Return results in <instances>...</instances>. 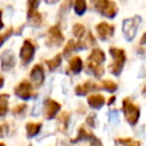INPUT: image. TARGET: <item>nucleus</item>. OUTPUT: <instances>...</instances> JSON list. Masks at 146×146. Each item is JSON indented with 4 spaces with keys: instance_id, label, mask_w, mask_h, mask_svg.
Instances as JSON below:
<instances>
[{
    "instance_id": "nucleus-1",
    "label": "nucleus",
    "mask_w": 146,
    "mask_h": 146,
    "mask_svg": "<svg viewBox=\"0 0 146 146\" xmlns=\"http://www.w3.org/2000/svg\"><path fill=\"white\" fill-rule=\"evenodd\" d=\"M110 54L113 58V62L108 66V70L113 75L119 76L121 74V72L123 70V66H124V63H125V51L121 48L111 47L110 48Z\"/></svg>"
},
{
    "instance_id": "nucleus-2",
    "label": "nucleus",
    "mask_w": 146,
    "mask_h": 146,
    "mask_svg": "<svg viewBox=\"0 0 146 146\" xmlns=\"http://www.w3.org/2000/svg\"><path fill=\"white\" fill-rule=\"evenodd\" d=\"M122 112L124 114L125 120L128 121V123L130 125H136L137 124V122L139 120V116H140V110L129 98H124L122 100Z\"/></svg>"
},
{
    "instance_id": "nucleus-3",
    "label": "nucleus",
    "mask_w": 146,
    "mask_h": 146,
    "mask_svg": "<svg viewBox=\"0 0 146 146\" xmlns=\"http://www.w3.org/2000/svg\"><path fill=\"white\" fill-rule=\"evenodd\" d=\"M140 23H141V17L138 15L131 18H127L122 22V32L128 41H132L135 39Z\"/></svg>"
},
{
    "instance_id": "nucleus-4",
    "label": "nucleus",
    "mask_w": 146,
    "mask_h": 146,
    "mask_svg": "<svg viewBox=\"0 0 146 146\" xmlns=\"http://www.w3.org/2000/svg\"><path fill=\"white\" fill-rule=\"evenodd\" d=\"M95 9L107 18H114L117 14V6L114 1L110 0H97L94 2Z\"/></svg>"
},
{
    "instance_id": "nucleus-5",
    "label": "nucleus",
    "mask_w": 146,
    "mask_h": 146,
    "mask_svg": "<svg viewBox=\"0 0 146 146\" xmlns=\"http://www.w3.org/2000/svg\"><path fill=\"white\" fill-rule=\"evenodd\" d=\"M14 92H15V95H16L18 98H21V99H23V100H29L30 98L36 96V94H35V91H34V89H33L32 83L29 82V81H26V80H23L22 82H19V83L15 87Z\"/></svg>"
},
{
    "instance_id": "nucleus-6",
    "label": "nucleus",
    "mask_w": 146,
    "mask_h": 146,
    "mask_svg": "<svg viewBox=\"0 0 146 146\" xmlns=\"http://www.w3.org/2000/svg\"><path fill=\"white\" fill-rule=\"evenodd\" d=\"M40 1L30 0L27 1V21L33 26H40L42 23V15L38 11Z\"/></svg>"
},
{
    "instance_id": "nucleus-7",
    "label": "nucleus",
    "mask_w": 146,
    "mask_h": 146,
    "mask_svg": "<svg viewBox=\"0 0 146 146\" xmlns=\"http://www.w3.org/2000/svg\"><path fill=\"white\" fill-rule=\"evenodd\" d=\"M64 42V34L59 25H54L49 29L46 43L48 47H58Z\"/></svg>"
},
{
    "instance_id": "nucleus-8",
    "label": "nucleus",
    "mask_w": 146,
    "mask_h": 146,
    "mask_svg": "<svg viewBox=\"0 0 146 146\" xmlns=\"http://www.w3.org/2000/svg\"><path fill=\"white\" fill-rule=\"evenodd\" d=\"M34 52H35V46L34 43L26 39L24 40L23 42V46L21 48V51H19V58H21V62L23 65H27L32 62L33 57H34Z\"/></svg>"
},
{
    "instance_id": "nucleus-9",
    "label": "nucleus",
    "mask_w": 146,
    "mask_h": 146,
    "mask_svg": "<svg viewBox=\"0 0 146 146\" xmlns=\"http://www.w3.org/2000/svg\"><path fill=\"white\" fill-rule=\"evenodd\" d=\"M60 104L51 98H47L43 103V114L47 120H51L56 116V114L60 110Z\"/></svg>"
},
{
    "instance_id": "nucleus-10",
    "label": "nucleus",
    "mask_w": 146,
    "mask_h": 146,
    "mask_svg": "<svg viewBox=\"0 0 146 146\" xmlns=\"http://www.w3.org/2000/svg\"><path fill=\"white\" fill-rule=\"evenodd\" d=\"M0 63L2 71H10L16 65V58L11 50L7 49L0 55Z\"/></svg>"
},
{
    "instance_id": "nucleus-11",
    "label": "nucleus",
    "mask_w": 146,
    "mask_h": 146,
    "mask_svg": "<svg viewBox=\"0 0 146 146\" xmlns=\"http://www.w3.org/2000/svg\"><path fill=\"white\" fill-rule=\"evenodd\" d=\"M30 79L36 88L42 86V83L44 82V70H43L42 65L36 64L33 66V68L31 70V73H30Z\"/></svg>"
},
{
    "instance_id": "nucleus-12",
    "label": "nucleus",
    "mask_w": 146,
    "mask_h": 146,
    "mask_svg": "<svg viewBox=\"0 0 146 146\" xmlns=\"http://www.w3.org/2000/svg\"><path fill=\"white\" fill-rule=\"evenodd\" d=\"M96 31H97V34L100 38V40H106V39L113 36L115 27H114V25H110L106 22H102L96 25Z\"/></svg>"
},
{
    "instance_id": "nucleus-13",
    "label": "nucleus",
    "mask_w": 146,
    "mask_h": 146,
    "mask_svg": "<svg viewBox=\"0 0 146 146\" xmlns=\"http://www.w3.org/2000/svg\"><path fill=\"white\" fill-rule=\"evenodd\" d=\"M97 89H102L99 84H97L96 82H92V81H86V82H83L81 84H78L75 87L74 91H75V94L78 96H84L88 92L97 90Z\"/></svg>"
},
{
    "instance_id": "nucleus-14",
    "label": "nucleus",
    "mask_w": 146,
    "mask_h": 146,
    "mask_svg": "<svg viewBox=\"0 0 146 146\" xmlns=\"http://www.w3.org/2000/svg\"><path fill=\"white\" fill-rule=\"evenodd\" d=\"M104 62H105V52L99 48L92 49L87 59V63L95 65H102Z\"/></svg>"
},
{
    "instance_id": "nucleus-15",
    "label": "nucleus",
    "mask_w": 146,
    "mask_h": 146,
    "mask_svg": "<svg viewBox=\"0 0 146 146\" xmlns=\"http://www.w3.org/2000/svg\"><path fill=\"white\" fill-rule=\"evenodd\" d=\"M87 102H88V105H89L91 108L98 110V108H100V107L104 106V104H105V98H104V96L100 95V94H95V95L89 96L88 99H87Z\"/></svg>"
},
{
    "instance_id": "nucleus-16",
    "label": "nucleus",
    "mask_w": 146,
    "mask_h": 146,
    "mask_svg": "<svg viewBox=\"0 0 146 146\" xmlns=\"http://www.w3.org/2000/svg\"><path fill=\"white\" fill-rule=\"evenodd\" d=\"M94 136L95 135L92 132L88 131L84 127H80L79 131H78V136L74 139H71V143H78V141H81V140H89L90 141Z\"/></svg>"
},
{
    "instance_id": "nucleus-17",
    "label": "nucleus",
    "mask_w": 146,
    "mask_h": 146,
    "mask_svg": "<svg viewBox=\"0 0 146 146\" xmlns=\"http://www.w3.org/2000/svg\"><path fill=\"white\" fill-rule=\"evenodd\" d=\"M68 67H70V71H71L73 74H78V73H80L81 70H82V67H83L82 59H81L79 56H74V57L70 60Z\"/></svg>"
},
{
    "instance_id": "nucleus-18",
    "label": "nucleus",
    "mask_w": 146,
    "mask_h": 146,
    "mask_svg": "<svg viewBox=\"0 0 146 146\" xmlns=\"http://www.w3.org/2000/svg\"><path fill=\"white\" fill-rule=\"evenodd\" d=\"M41 127H42V123H40V122H36V123L35 122H29V123H26L25 128H26V135H27V137L29 138H32L35 135H38L39 131H40V129H41Z\"/></svg>"
},
{
    "instance_id": "nucleus-19",
    "label": "nucleus",
    "mask_w": 146,
    "mask_h": 146,
    "mask_svg": "<svg viewBox=\"0 0 146 146\" xmlns=\"http://www.w3.org/2000/svg\"><path fill=\"white\" fill-rule=\"evenodd\" d=\"M62 59H63V57H62V55L60 54H57L55 57H52L51 59H47L46 60V65L48 66V68H49V71H55L56 68H58L59 67V65L62 64Z\"/></svg>"
},
{
    "instance_id": "nucleus-20",
    "label": "nucleus",
    "mask_w": 146,
    "mask_h": 146,
    "mask_svg": "<svg viewBox=\"0 0 146 146\" xmlns=\"http://www.w3.org/2000/svg\"><path fill=\"white\" fill-rule=\"evenodd\" d=\"M68 122H70V113L68 112H63L59 117H58V128L59 131H66L67 127H68Z\"/></svg>"
},
{
    "instance_id": "nucleus-21",
    "label": "nucleus",
    "mask_w": 146,
    "mask_h": 146,
    "mask_svg": "<svg viewBox=\"0 0 146 146\" xmlns=\"http://www.w3.org/2000/svg\"><path fill=\"white\" fill-rule=\"evenodd\" d=\"M87 72L90 74H94L96 78H100L104 74V67L103 65H95L87 63Z\"/></svg>"
},
{
    "instance_id": "nucleus-22",
    "label": "nucleus",
    "mask_w": 146,
    "mask_h": 146,
    "mask_svg": "<svg viewBox=\"0 0 146 146\" xmlns=\"http://www.w3.org/2000/svg\"><path fill=\"white\" fill-rule=\"evenodd\" d=\"M8 100H9L8 94H1L0 95V117L5 116L8 112Z\"/></svg>"
},
{
    "instance_id": "nucleus-23",
    "label": "nucleus",
    "mask_w": 146,
    "mask_h": 146,
    "mask_svg": "<svg viewBox=\"0 0 146 146\" xmlns=\"http://www.w3.org/2000/svg\"><path fill=\"white\" fill-rule=\"evenodd\" d=\"M115 144L116 146H140V143L132 138H117Z\"/></svg>"
},
{
    "instance_id": "nucleus-24",
    "label": "nucleus",
    "mask_w": 146,
    "mask_h": 146,
    "mask_svg": "<svg viewBox=\"0 0 146 146\" xmlns=\"http://www.w3.org/2000/svg\"><path fill=\"white\" fill-rule=\"evenodd\" d=\"M73 7H74V11L76 15L81 16L86 13V9H87V3L84 0H76L73 2Z\"/></svg>"
},
{
    "instance_id": "nucleus-25",
    "label": "nucleus",
    "mask_w": 146,
    "mask_h": 146,
    "mask_svg": "<svg viewBox=\"0 0 146 146\" xmlns=\"http://www.w3.org/2000/svg\"><path fill=\"white\" fill-rule=\"evenodd\" d=\"M72 31H73L74 36H76L79 40H81V39L84 38V34H86V27H84L83 24H80V23L74 24Z\"/></svg>"
},
{
    "instance_id": "nucleus-26",
    "label": "nucleus",
    "mask_w": 146,
    "mask_h": 146,
    "mask_svg": "<svg viewBox=\"0 0 146 146\" xmlns=\"http://www.w3.org/2000/svg\"><path fill=\"white\" fill-rule=\"evenodd\" d=\"M74 50H78L76 41H74V40H70V41L67 42V44L64 47V50H63V55H64V57H68Z\"/></svg>"
},
{
    "instance_id": "nucleus-27",
    "label": "nucleus",
    "mask_w": 146,
    "mask_h": 146,
    "mask_svg": "<svg viewBox=\"0 0 146 146\" xmlns=\"http://www.w3.org/2000/svg\"><path fill=\"white\" fill-rule=\"evenodd\" d=\"M102 89H105L106 91L108 92H114L116 89H117V84L114 82V81H111V80H104L102 81V86H100Z\"/></svg>"
},
{
    "instance_id": "nucleus-28",
    "label": "nucleus",
    "mask_w": 146,
    "mask_h": 146,
    "mask_svg": "<svg viewBox=\"0 0 146 146\" xmlns=\"http://www.w3.org/2000/svg\"><path fill=\"white\" fill-rule=\"evenodd\" d=\"M26 110H27V105H26V104H18V105H16V106L13 108V114H14L15 116L22 117V116L25 114Z\"/></svg>"
},
{
    "instance_id": "nucleus-29",
    "label": "nucleus",
    "mask_w": 146,
    "mask_h": 146,
    "mask_svg": "<svg viewBox=\"0 0 146 146\" xmlns=\"http://www.w3.org/2000/svg\"><path fill=\"white\" fill-rule=\"evenodd\" d=\"M14 33V29L13 27H10V29H8L7 31H5L3 33H1L0 34V47L5 43V41L7 40V39H9L10 36H11V34Z\"/></svg>"
},
{
    "instance_id": "nucleus-30",
    "label": "nucleus",
    "mask_w": 146,
    "mask_h": 146,
    "mask_svg": "<svg viewBox=\"0 0 146 146\" xmlns=\"http://www.w3.org/2000/svg\"><path fill=\"white\" fill-rule=\"evenodd\" d=\"M108 117H110V122L113 124H116L119 122V112L116 110H112L108 113Z\"/></svg>"
},
{
    "instance_id": "nucleus-31",
    "label": "nucleus",
    "mask_w": 146,
    "mask_h": 146,
    "mask_svg": "<svg viewBox=\"0 0 146 146\" xmlns=\"http://www.w3.org/2000/svg\"><path fill=\"white\" fill-rule=\"evenodd\" d=\"M9 131V125L7 123H0V138L5 137Z\"/></svg>"
},
{
    "instance_id": "nucleus-32",
    "label": "nucleus",
    "mask_w": 146,
    "mask_h": 146,
    "mask_svg": "<svg viewBox=\"0 0 146 146\" xmlns=\"http://www.w3.org/2000/svg\"><path fill=\"white\" fill-rule=\"evenodd\" d=\"M90 146H103V144L96 136H94L91 138V140H90Z\"/></svg>"
},
{
    "instance_id": "nucleus-33",
    "label": "nucleus",
    "mask_w": 146,
    "mask_h": 146,
    "mask_svg": "<svg viewBox=\"0 0 146 146\" xmlns=\"http://www.w3.org/2000/svg\"><path fill=\"white\" fill-rule=\"evenodd\" d=\"M95 117H96V116H95L94 114H92V115H89V116L87 117V123H88L91 128L95 127Z\"/></svg>"
},
{
    "instance_id": "nucleus-34",
    "label": "nucleus",
    "mask_w": 146,
    "mask_h": 146,
    "mask_svg": "<svg viewBox=\"0 0 146 146\" xmlns=\"http://www.w3.org/2000/svg\"><path fill=\"white\" fill-rule=\"evenodd\" d=\"M140 44H141V46L146 44V32L143 34V36H141V39H140Z\"/></svg>"
},
{
    "instance_id": "nucleus-35",
    "label": "nucleus",
    "mask_w": 146,
    "mask_h": 146,
    "mask_svg": "<svg viewBox=\"0 0 146 146\" xmlns=\"http://www.w3.org/2000/svg\"><path fill=\"white\" fill-rule=\"evenodd\" d=\"M114 102H115V97L113 96V97H111V98L108 99V102H107V104H108V105H111V104H113Z\"/></svg>"
},
{
    "instance_id": "nucleus-36",
    "label": "nucleus",
    "mask_w": 146,
    "mask_h": 146,
    "mask_svg": "<svg viewBox=\"0 0 146 146\" xmlns=\"http://www.w3.org/2000/svg\"><path fill=\"white\" fill-rule=\"evenodd\" d=\"M3 82H5V79H3V76L2 75H0V89L2 88V86H3Z\"/></svg>"
},
{
    "instance_id": "nucleus-37",
    "label": "nucleus",
    "mask_w": 146,
    "mask_h": 146,
    "mask_svg": "<svg viewBox=\"0 0 146 146\" xmlns=\"http://www.w3.org/2000/svg\"><path fill=\"white\" fill-rule=\"evenodd\" d=\"M3 27V22H2V18H1V14H0V30Z\"/></svg>"
},
{
    "instance_id": "nucleus-38",
    "label": "nucleus",
    "mask_w": 146,
    "mask_h": 146,
    "mask_svg": "<svg viewBox=\"0 0 146 146\" xmlns=\"http://www.w3.org/2000/svg\"><path fill=\"white\" fill-rule=\"evenodd\" d=\"M141 92H143V95H144V96L146 97V86H145V87L143 88V91H141Z\"/></svg>"
},
{
    "instance_id": "nucleus-39",
    "label": "nucleus",
    "mask_w": 146,
    "mask_h": 146,
    "mask_svg": "<svg viewBox=\"0 0 146 146\" xmlns=\"http://www.w3.org/2000/svg\"><path fill=\"white\" fill-rule=\"evenodd\" d=\"M0 146H6V145H5L3 143H0Z\"/></svg>"
}]
</instances>
